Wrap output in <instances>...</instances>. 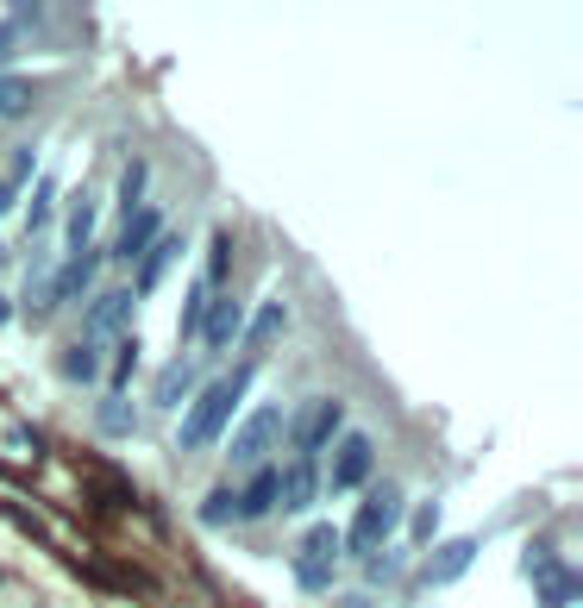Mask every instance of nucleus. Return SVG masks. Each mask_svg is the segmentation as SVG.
<instances>
[{
	"label": "nucleus",
	"mask_w": 583,
	"mask_h": 608,
	"mask_svg": "<svg viewBox=\"0 0 583 608\" xmlns=\"http://www.w3.org/2000/svg\"><path fill=\"white\" fill-rule=\"evenodd\" d=\"M232 276V232H214V251H207V283L201 289H220Z\"/></svg>",
	"instance_id": "b1692460"
},
{
	"label": "nucleus",
	"mask_w": 583,
	"mask_h": 608,
	"mask_svg": "<svg viewBox=\"0 0 583 608\" xmlns=\"http://www.w3.org/2000/svg\"><path fill=\"white\" fill-rule=\"evenodd\" d=\"M195 383H201V377H195V364H189V358H176V364H163V370H157L151 402H157V408H176L182 395H195Z\"/></svg>",
	"instance_id": "ddd939ff"
},
{
	"label": "nucleus",
	"mask_w": 583,
	"mask_h": 608,
	"mask_svg": "<svg viewBox=\"0 0 583 608\" xmlns=\"http://www.w3.org/2000/svg\"><path fill=\"white\" fill-rule=\"evenodd\" d=\"M339 527H308V533H301V552H295V583H301V590H308V596H320V590H333V577H339Z\"/></svg>",
	"instance_id": "7ed1b4c3"
},
{
	"label": "nucleus",
	"mask_w": 583,
	"mask_h": 608,
	"mask_svg": "<svg viewBox=\"0 0 583 608\" xmlns=\"http://www.w3.org/2000/svg\"><path fill=\"white\" fill-rule=\"evenodd\" d=\"M533 590H540V608H571V602L583 596V571L558 558V571H552V577H540Z\"/></svg>",
	"instance_id": "4468645a"
},
{
	"label": "nucleus",
	"mask_w": 583,
	"mask_h": 608,
	"mask_svg": "<svg viewBox=\"0 0 583 608\" xmlns=\"http://www.w3.org/2000/svg\"><path fill=\"white\" fill-rule=\"evenodd\" d=\"M408 533H414V540H421V546H433V533H439V502H421V508H414Z\"/></svg>",
	"instance_id": "c756f323"
},
{
	"label": "nucleus",
	"mask_w": 583,
	"mask_h": 608,
	"mask_svg": "<svg viewBox=\"0 0 583 608\" xmlns=\"http://www.w3.org/2000/svg\"><path fill=\"white\" fill-rule=\"evenodd\" d=\"M239 333H245V314H239V301H232V295L207 301V314H201V339H207V345H214V352H220V345H232Z\"/></svg>",
	"instance_id": "f8f14e48"
},
{
	"label": "nucleus",
	"mask_w": 583,
	"mask_h": 608,
	"mask_svg": "<svg viewBox=\"0 0 583 608\" xmlns=\"http://www.w3.org/2000/svg\"><path fill=\"white\" fill-rule=\"evenodd\" d=\"M521 571H527V583H540V577H552V571H558V546H552V533L527 540V552H521Z\"/></svg>",
	"instance_id": "aec40b11"
},
{
	"label": "nucleus",
	"mask_w": 583,
	"mask_h": 608,
	"mask_svg": "<svg viewBox=\"0 0 583 608\" xmlns=\"http://www.w3.org/2000/svg\"><path fill=\"white\" fill-rule=\"evenodd\" d=\"M176 257H182V232H163V239H157L145 257H138V283H132V301H138V295H151V289L163 283V276H170V264H176Z\"/></svg>",
	"instance_id": "9b49d317"
},
{
	"label": "nucleus",
	"mask_w": 583,
	"mask_h": 608,
	"mask_svg": "<svg viewBox=\"0 0 583 608\" xmlns=\"http://www.w3.org/2000/svg\"><path fill=\"white\" fill-rule=\"evenodd\" d=\"M132 308H138L132 289H107L95 308L82 314V320H88V326H82V345H88V352H101L107 339H120V333H126V320H132Z\"/></svg>",
	"instance_id": "39448f33"
},
{
	"label": "nucleus",
	"mask_w": 583,
	"mask_h": 608,
	"mask_svg": "<svg viewBox=\"0 0 583 608\" xmlns=\"http://www.w3.org/2000/svg\"><path fill=\"white\" fill-rule=\"evenodd\" d=\"M101 433H113V439H126L132 427H138V408H132V395H107V402H101Z\"/></svg>",
	"instance_id": "a211bd4d"
},
{
	"label": "nucleus",
	"mask_w": 583,
	"mask_h": 608,
	"mask_svg": "<svg viewBox=\"0 0 583 608\" xmlns=\"http://www.w3.org/2000/svg\"><path fill=\"white\" fill-rule=\"evenodd\" d=\"M57 370H63L69 383H95V377H101V352H88V345H69V352L57 358Z\"/></svg>",
	"instance_id": "5701e85b"
},
{
	"label": "nucleus",
	"mask_w": 583,
	"mask_h": 608,
	"mask_svg": "<svg viewBox=\"0 0 583 608\" xmlns=\"http://www.w3.org/2000/svg\"><path fill=\"white\" fill-rule=\"evenodd\" d=\"M276 439H283V408H251L245 427L232 433V446H226V471H258V458Z\"/></svg>",
	"instance_id": "20e7f679"
},
{
	"label": "nucleus",
	"mask_w": 583,
	"mask_h": 608,
	"mask_svg": "<svg viewBox=\"0 0 583 608\" xmlns=\"http://www.w3.org/2000/svg\"><path fill=\"white\" fill-rule=\"evenodd\" d=\"M283 326H289V308H283V301H264L258 320L245 326V345H251V352H264V345H270L276 333H283Z\"/></svg>",
	"instance_id": "dca6fc26"
},
{
	"label": "nucleus",
	"mask_w": 583,
	"mask_h": 608,
	"mask_svg": "<svg viewBox=\"0 0 583 608\" xmlns=\"http://www.w3.org/2000/svg\"><path fill=\"white\" fill-rule=\"evenodd\" d=\"M201 314H207V289H189V301H182V320H176V339H182V345L201 339Z\"/></svg>",
	"instance_id": "cd10ccee"
},
{
	"label": "nucleus",
	"mask_w": 583,
	"mask_h": 608,
	"mask_svg": "<svg viewBox=\"0 0 583 608\" xmlns=\"http://www.w3.org/2000/svg\"><path fill=\"white\" fill-rule=\"evenodd\" d=\"M395 527H402V489L383 483V489H370V496H364L358 521H352V533H339V546H352L358 558H370V552H383V540Z\"/></svg>",
	"instance_id": "f03ea898"
},
{
	"label": "nucleus",
	"mask_w": 583,
	"mask_h": 608,
	"mask_svg": "<svg viewBox=\"0 0 583 608\" xmlns=\"http://www.w3.org/2000/svg\"><path fill=\"white\" fill-rule=\"evenodd\" d=\"M370 464H377V446H370L364 433H345V439H339L333 471H326L320 483L333 489V496H345V489H364V483H370Z\"/></svg>",
	"instance_id": "423d86ee"
},
{
	"label": "nucleus",
	"mask_w": 583,
	"mask_h": 608,
	"mask_svg": "<svg viewBox=\"0 0 583 608\" xmlns=\"http://www.w3.org/2000/svg\"><path fill=\"white\" fill-rule=\"evenodd\" d=\"M51 308H57V276H51V270H38V276H32V289H26V314L44 320Z\"/></svg>",
	"instance_id": "393cba45"
},
{
	"label": "nucleus",
	"mask_w": 583,
	"mask_h": 608,
	"mask_svg": "<svg viewBox=\"0 0 583 608\" xmlns=\"http://www.w3.org/2000/svg\"><path fill=\"white\" fill-rule=\"evenodd\" d=\"M51 207H57V176H44V182H38V195H32L26 226H32V232H44V226H51Z\"/></svg>",
	"instance_id": "c85d7f7f"
},
{
	"label": "nucleus",
	"mask_w": 583,
	"mask_h": 608,
	"mask_svg": "<svg viewBox=\"0 0 583 608\" xmlns=\"http://www.w3.org/2000/svg\"><path fill=\"white\" fill-rule=\"evenodd\" d=\"M7 320H13V301H7V295H0V326H7Z\"/></svg>",
	"instance_id": "72a5a7b5"
},
{
	"label": "nucleus",
	"mask_w": 583,
	"mask_h": 608,
	"mask_svg": "<svg viewBox=\"0 0 583 608\" xmlns=\"http://www.w3.org/2000/svg\"><path fill=\"white\" fill-rule=\"evenodd\" d=\"M95 264H101V257H95V251H82V257H69V264H63V276H57V301H63V295H82L88 283H95Z\"/></svg>",
	"instance_id": "4be33fe9"
},
{
	"label": "nucleus",
	"mask_w": 583,
	"mask_h": 608,
	"mask_svg": "<svg viewBox=\"0 0 583 608\" xmlns=\"http://www.w3.org/2000/svg\"><path fill=\"white\" fill-rule=\"evenodd\" d=\"M251 389V364H239V370H226V377H214L195 402H189V414H182V427H176V439H182V452H201V446H214V439L226 433V420H232V408H239V395Z\"/></svg>",
	"instance_id": "f257e3e1"
},
{
	"label": "nucleus",
	"mask_w": 583,
	"mask_h": 608,
	"mask_svg": "<svg viewBox=\"0 0 583 608\" xmlns=\"http://www.w3.org/2000/svg\"><path fill=\"white\" fill-rule=\"evenodd\" d=\"M163 232H170V226H163L157 207H138V214H126V232H120V245H113V251H120V264H138V257H145Z\"/></svg>",
	"instance_id": "9d476101"
},
{
	"label": "nucleus",
	"mask_w": 583,
	"mask_h": 608,
	"mask_svg": "<svg viewBox=\"0 0 583 608\" xmlns=\"http://www.w3.org/2000/svg\"><path fill=\"white\" fill-rule=\"evenodd\" d=\"M32 107V82L26 76H0V120H13V113Z\"/></svg>",
	"instance_id": "a878e982"
},
{
	"label": "nucleus",
	"mask_w": 583,
	"mask_h": 608,
	"mask_svg": "<svg viewBox=\"0 0 583 608\" xmlns=\"http://www.w3.org/2000/svg\"><path fill=\"white\" fill-rule=\"evenodd\" d=\"M13 51H19V32H13V26H0V63H7Z\"/></svg>",
	"instance_id": "2f4dec72"
},
{
	"label": "nucleus",
	"mask_w": 583,
	"mask_h": 608,
	"mask_svg": "<svg viewBox=\"0 0 583 608\" xmlns=\"http://www.w3.org/2000/svg\"><path fill=\"white\" fill-rule=\"evenodd\" d=\"M339 420H345V402H333V395H314V402L301 408V420H295V452H301V458H314L326 439H333Z\"/></svg>",
	"instance_id": "6e6552de"
},
{
	"label": "nucleus",
	"mask_w": 583,
	"mask_h": 608,
	"mask_svg": "<svg viewBox=\"0 0 583 608\" xmlns=\"http://www.w3.org/2000/svg\"><path fill=\"white\" fill-rule=\"evenodd\" d=\"M145 189H151V163H132L126 182H120V207H126V214H138V207H145Z\"/></svg>",
	"instance_id": "bb28decb"
},
{
	"label": "nucleus",
	"mask_w": 583,
	"mask_h": 608,
	"mask_svg": "<svg viewBox=\"0 0 583 608\" xmlns=\"http://www.w3.org/2000/svg\"><path fill=\"white\" fill-rule=\"evenodd\" d=\"M364 577H370V583H389V577H395V552H370V558H364Z\"/></svg>",
	"instance_id": "7c9ffc66"
},
{
	"label": "nucleus",
	"mask_w": 583,
	"mask_h": 608,
	"mask_svg": "<svg viewBox=\"0 0 583 608\" xmlns=\"http://www.w3.org/2000/svg\"><path fill=\"white\" fill-rule=\"evenodd\" d=\"M483 552L477 533H464V540H446V546H427V565H421V583L427 590H439V583H458L464 571H471V558Z\"/></svg>",
	"instance_id": "0eeeda50"
},
{
	"label": "nucleus",
	"mask_w": 583,
	"mask_h": 608,
	"mask_svg": "<svg viewBox=\"0 0 583 608\" xmlns=\"http://www.w3.org/2000/svg\"><path fill=\"white\" fill-rule=\"evenodd\" d=\"M13 195H19V182L7 176V182H0V214H7V207H13Z\"/></svg>",
	"instance_id": "473e14b6"
},
{
	"label": "nucleus",
	"mask_w": 583,
	"mask_h": 608,
	"mask_svg": "<svg viewBox=\"0 0 583 608\" xmlns=\"http://www.w3.org/2000/svg\"><path fill=\"white\" fill-rule=\"evenodd\" d=\"M232 496H239V521H258V514H270V508H276V464H270V471H258L245 489H232Z\"/></svg>",
	"instance_id": "2eb2a0df"
},
{
	"label": "nucleus",
	"mask_w": 583,
	"mask_h": 608,
	"mask_svg": "<svg viewBox=\"0 0 583 608\" xmlns=\"http://www.w3.org/2000/svg\"><path fill=\"white\" fill-rule=\"evenodd\" d=\"M63 239H69V251H76V257L88 251V239H95V201H88V195H82L76 207H69V220H63Z\"/></svg>",
	"instance_id": "6ab92c4d"
},
{
	"label": "nucleus",
	"mask_w": 583,
	"mask_h": 608,
	"mask_svg": "<svg viewBox=\"0 0 583 608\" xmlns=\"http://www.w3.org/2000/svg\"><path fill=\"white\" fill-rule=\"evenodd\" d=\"M201 521L207 527H232V521H239V496H232V483H220V489H207V496H201Z\"/></svg>",
	"instance_id": "412c9836"
},
{
	"label": "nucleus",
	"mask_w": 583,
	"mask_h": 608,
	"mask_svg": "<svg viewBox=\"0 0 583 608\" xmlns=\"http://www.w3.org/2000/svg\"><path fill=\"white\" fill-rule=\"evenodd\" d=\"M314 496H320V464H314V458L276 464V508H283V514H301Z\"/></svg>",
	"instance_id": "1a4fd4ad"
},
{
	"label": "nucleus",
	"mask_w": 583,
	"mask_h": 608,
	"mask_svg": "<svg viewBox=\"0 0 583 608\" xmlns=\"http://www.w3.org/2000/svg\"><path fill=\"white\" fill-rule=\"evenodd\" d=\"M138 364H145V345H138V333H132V339H120V358H113V370H107V383H113V395H126V389H132V377H138Z\"/></svg>",
	"instance_id": "f3484780"
}]
</instances>
